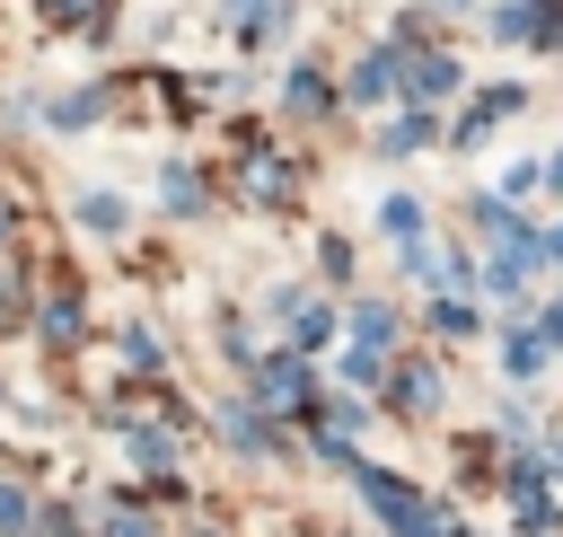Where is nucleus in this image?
<instances>
[{"label": "nucleus", "instance_id": "nucleus-24", "mask_svg": "<svg viewBox=\"0 0 563 537\" xmlns=\"http://www.w3.org/2000/svg\"><path fill=\"white\" fill-rule=\"evenodd\" d=\"M537 264H563V229H554V238H537Z\"/></svg>", "mask_w": 563, "mask_h": 537}, {"label": "nucleus", "instance_id": "nucleus-1", "mask_svg": "<svg viewBox=\"0 0 563 537\" xmlns=\"http://www.w3.org/2000/svg\"><path fill=\"white\" fill-rule=\"evenodd\" d=\"M352 493H361L396 537H449V528H440V511H431L405 475H387V467H369V458H352Z\"/></svg>", "mask_w": 563, "mask_h": 537}, {"label": "nucleus", "instance_id": "nucleus-8", "mask_svg": "<svg viewBox=\"0 0 563 537\" xmlns=\"http://www.w3.org/2000/svg\"><path fill=\"white\" fill-rule=\"evenodd\" d=\"M387 88H396V44H387V53H369V62L352 70V97H361V106H369V97H387Z\"/></svg>", "mask_w": 563, "mask_h": 537}, {"label": "nucleus", "instance_id": "nucleus-3", "mask_svg": "<svg viewBox=\"0 0 563 537\" xmlns=\"http://www.w3.org/2000/svg\"><path fill=\"white\" fill-rule=\"evenodd\" d=\"M405 88H413V106H422V97H449V88H457V62H449V53H413V62H405Z\"/></svg>", "mask_w": 563, "mask_h": 537}, {"label": "nucleus", "instance_id": "nucleus-13", "mask_svg": "<svg viewBox=\"0 0 563 537\" xmlns=\"http://www.w3.org/2000/svg\"><path fill=\"white\" fill-rule=\"evenodd\" d=\"M132 467H176V440L150 423V431H132Z\"/></svg>", "mask_w": 563, "mask_h": 537}, {"label": "nucleus", "instance_id": "nucleus-2", "mask_svg": "<svg viewBox=\"0 0 563 537\" xmlns=\"http://www.w3.org/2000/svg\"><path fill=\"white\" fill-rule=\"evenodd\" d=\"M255 405H273V414L317 405V396H308V361H299V352H273V361L255 370Z\"/></svg>", "mask_w": 563, "mask_h": 537}, {"label": "nucleus", "instance_id": "nucleus-9", "mask_svg": "<svg viewBox=\"0 0 563 537\" xmlns=\"http://www.w3.org/2000/svg\"><path fill=\"white\" fill-rule=\"evenodd\" d=\"M97 114H106V88H79V97H62V106H53V123H62V132H88Z\"/></svg>", "mask_w": 563, "mask_h": 537}, {"label": "nucleus", "instance_id": "nucleus-7", "mask_svg": "<svg viewBox=\"0 0 563 537\" xmlns=\"http://www.w3.org/2000/svg\"><path fill=\"white\" fill-rule=\"evenodd\" d=\"M352 335H361V352H387V343H396V308L361 299V308H352Z\"/></svg>", "mask_w": 563, "mask_h": 537}, {"label": "nucleus", "instance_id": "nucleus-4", "mask_svg": "<svg viewBox=\"0 0 563 537\" xmlns=\"http://www.w3.org/2000/svg\"><path fill=\"white\" fill-rule=\"evenodd\" d=\"M70 220H79V229H97V238H114V229L132 220V202H123V194H79V202H70Z\"/></svg>", "mask_w": 563, "mask_h": 537}, {"label": "nucleus", "instance_id": "nucleus-18", "mask_svg": "<svg viewBox=\"0 0 563 537\" xmlns=\"http://www.w3.org/2000/svg\"><path fill=\"white\" fill-rule=\"evenodd\" d=\"M431 326H440V335H475V308H466V299H440Z\"/></svg>", "mask_w": 563, "mask_h": 537}, {"label": "nucleus", "instance_id": "nucleus-5", "mask_svg": "<svg viewBox=\"0 0 563 537\" xmlns=\"http://www.w3.org/2000/svg\"><path fill=\"white\" fill-rule=\"evenodd\" d=\"M396 405H405V414H431V405H440V370H431V361H405V370H396Z\"/></svg>", "mask_w": 563, "mask_h": 537}, {"label": "nucleus", "instance_id": "nucleus-20", "mask_svg": "<svg viewBox=\"0 0 563 537\" xmlns=\"http://www.w3.org/2000/svg\"><path fill=\"white\" fill-rule=\"evenodd\" d=\"M413 141H431V114H405V123H387V150H413Z\"/></svg>", "mask_w": 563, "mask_h": 537}, {"label": "nucleus", "instance_id": "nucleus-15", "mask_svg": "<svg viewBox=\"0 0 563 537\" xmlns=\"http://www.w3.org/2000/svg\"><path fill=\"white\" fill-rule=\"evenodd\" d=\"M26 519H35V502L18 484H0V537H26Z\"/></svg>", "mask_w": 563, "mask_h": 537}, {"label": "nucleus", "instance_id": "nucleus-26", "mask_svg": "<svg viewBox=\"0 0 563 537\" xmlns=\"http://www.w3.org/2000/svg\"><path fill=\"white\" fill-rule=\"evenodd\" d=\"M0 238H9V202H0Z\"/></svg>", "mask_w": 563, "mask_h": 537}, {"label": "nucleus", "instance_id": "nucleus-14", "mask_svg": "<svg viewBox=\"0 0 563 537\" xmlns=\"http://www.w3.org/2000/svg\"><path fill=\"white\" fill-rule=\"evenodd\" d=\"M44 335H53V343H79V335H88V326H79V299H53V308H44Z\"/></svg>", "mask_w": 563, "mask_h": 537}, {"label": "nucleus", "instance_id": "nucleus-21", "mask_svg": "<svg viewBox=\"0 0 563 537\" xmlns=\"http://www.w3.org/2000/svg\"><path fill=\"white\" fill-rule=\"evenodd\" d=\"M123 352H132L141 370H158V335H150V326H132V335H123Z\"/></svg>", "mask_w": 563, "mask_h": 537}, {"label": "nucleus", "instance_id": "nucleus-17", "mask_svg": "<svg viewBox=\"0 0 563 537\" xmlns=\"http://www.w3.org/2000/svg\"><path fill=\"white\" fill-rule=\"evenodd\" d=\"M202 202V185H194V167H167V211H194Z\"/></svg>", "mask_w": 563, "mask_h": 537}, {"label": "nucleus", "instance_id": "nucleus-23", "mask_svg": "<svg viewBox=\"0 0 563 537\" xmlns=\"http://www.w3.org/2000/svg\"><path fill=\"white\" fill-rule=\"evenodd\" d=\"M106 537H158V528H150V519H132V511H114V519H106Z\"/></svg>", "mask_w": 563, "mask_h": 537}, {"label": "nucleus", "instance_id": "nucleus-16", "mask_svg": "<svg viewBox=\"0 0 563 537\" xmlns=\"http://www.w3.org/2000/svg\"><path fill=\"white\" fill-rule=\"evenodd\" d=\"M501 361L528 379V370H545V343H537V335H510V343H501Z\"/></svg>", "mask_w": 563, "mask_h": 537}, {"label": "nucleus", "instance_id": "nucleus-6", "mask_svg": "<svg viewBox=\"0 0 563 537\" xmlns=\"http://www.w3.org/2000/svg\"><path fill=\"white\" fill-rule=\"evenodd\" d=\"M378 229L405 238V246H422V202H413V194H387V202H378Z\"/></svg>", "mask_w": 563, "mask_h": 537}, {"label": "nucleus", "instance_id": "nucleus-22", "mask_svg": "<svg viewBox=\"0 0 563 537\" xmlns=\"http://www.w3.org/2000/svg\"><path fill=\"white\" fill-rule=\"evenodd\" d=\"M537 343H563V299H545V308H537Z\"/></svg>", "mask_w": 563, "mask_h": 537}, {"label": "nucleus", "instance_id": "nucleus-25", "mask_svg": "<svg viewBox=\"0 0 563 537\" xmlns=\"http://www.w3.org/2000/svg\"><path fill=\"white\" fill-rule=\"evenodd\" d=\"M537 176H545V185H554V194H563V150H554V158H545V167H537Z\"/></svg>", "mask_w": 563, "mask_h": 537}, {"label": "nucleus", "instance_id": "nucleus-19", "mask_svg": "<svg viewBox=\"0 0 563 537\" xmlns=\"http://www.w3.org/2000/svg\"><path fill=\"white\" fill-rule=\"evenodd\" d=\"M378 370H387V361H378V352H361V343H352V352H343V379H352V387H378Z\"/></svg>", "mask_w": 563, "mask_h": 537}, {"label": "nucleus", "instance_id": "nucleus-11", "mask_svg": "<svg viewBox=\"0 0 563 537\" xmlns=\"http://www.w3.org/2000/svg\"><path fill=\"white\" fill-rule=\"evenodd\" d=\"M282 97H290V114H317V106H325V79H317V70L299 62V70L282 79Z\"/></svg>", "mask_w": 563, "mask_h": 537}, {"label": "nucleus", "instance_id": "nucleus-10", "mask_svg": "<svg viewBox=\"0 0 563 537\" xmlns=\"http://www.w3.org/2000/svg\"><path fill=\"white\" fill-rule=\"evenodd\" d=\"M246 194H255V202H282V194H290V158H255V167H246Z\"/></svg>", "mask_w": 563, "mask_h": 537}, {"label": "nucleus", "instance_id": "nucleus-12", "mask_svg": "<svg viewBox=\"0 0 563 537\" xmlns=\"http://www.w3.org/2000/svg\"><path fill=\"white\" fill-rule=\"evenodd\" d=\"M325 335H334V317H325V308H308V299H299V308H290V343H299V352H317V343H325Z\"/></svg>", "mask_w": 563, "mask_h": 537}]
</instances>
